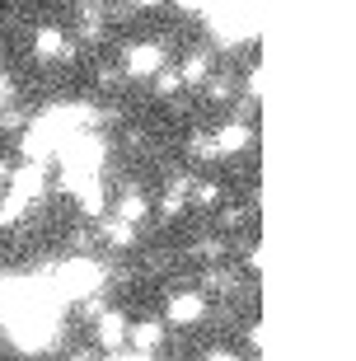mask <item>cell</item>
<instances>
[{"instance_id":"1","label":"cell","mask_w":356,"mask_h":361,"mask_svg":"<svg viewBox=\"0 0 356 361\" xmlns=\"http://www.w3.org/2000/svg\"><path fill=\"white\" fill-rule=\"evenodd\" d=\"M0 329L24 352L52 348L61 338V291H56V281L5 277L0 281Z\"/></svg>"},{"instance_id":"2","label":"cell","mask_w":356,"mask_h":361,"mask_svg":"<svg viewBox=\"0 0 356 361\" xmlns=\"http://www.w3.org/2000/svg\"><path fill=\"white\" fill-rule=\"evenodd\" d=\"M207 19H211V33L221 42H249L258 33V0H211L207 5Z\"/></svg>"},{"instance_id":"3","label":"cell","mask_w":356,"mask_h":361,"mask_svg":"<svg viewBox=\"0 0 356 361\" xmlns=\"http://www.w3.org/2000/svg\"><path fill=\"white\" fill-rule=\"evenodd\" d=\"M56 291H61V300H90L99 286H104V268L94 263V258H70V263H61L56 268Z\"/></svg>"},{"instance_id":"4","label":"cell","mask_w":356,"mask_h":361,"mask_svg":"<svg viewBox=\"0 0 356 361\" xmlns=\"http://www.w3.org/2000/svg\"><path fill=\"white\" fill-rule=\"evenodd\" d=\"M164 71V47L159 42H136L132 52H127V75L132 80H150Z\"/></svg>"},{"instance_id":"5","label":"cell","mask_w":356,"mask_h":361,"mask_svg":"<svg viewBox=\"0 0 356 361\" xmlns=\"http://www.w3.org/2000/svg\"><path fill=\"white\" fill-rule=\"evenodd\" d=\"M202 310H207L202 291H178V295L169 300V319H173V324H197Z\"/></svg>"},{"instance_id":"6","label":"cell","mask_w":356,"mask_h":361,"mask_svg":"<svg viewBox=\"0 0 356 361\" xmlns=\"http://www.w3.org/2000/svg\"><path fill=\"white\" fill-rule=\"evenodd\" d=\"M253 141V132L244 127V122H230V127H221V132L211 136V146H216V155H239V150Z\"/></svg>"},{"instance_id":"7","label":"cell","mask_w":356,"mask_h":361,"mask_svg":"<svg viewBox=\"0 0 356 361\" xmlns=\"http://www.w3.org/2000/svg\"><path fill=\"white\" fill-rule=\"evenodd\" d=\"M127 329H132V324H127V314L108 310L104 319H99V343H104L108 352H113V348H122V343H127Z\"/></svg>"},{"instance_id":"8","label":"cell","mask_w":356,"mask_h":361,"mask_svg":"<svg viewBox=\"0 0 356 361\" xmlns=\"http://www.w3.org/2000/svg\"><path fill=\"white\" fill-rule=\"evenodd\" d=\"M159 338H164V324H155V319H141V324H132V329H127V343H132V352L159 348Z\"/></svg>"},{"instance_id":"9","label":"cell","mask_w":356,"mask_h":361,"mask_svg":"<svg viewBox=\"0 0 356 361\" xmlns=\"http://www.w3.org/2000/svg\"><path fill=\"white\" fill-rule=\"evenodd\" d=\"M33 52L38 56H61L66 52V33H61V28H38V33H33Z\"/></svg>"},{"instance_id":"10","label":"cell","mask_w":356,"mask_h":361,"mask_svg":"<svg viewBox=\"0 0 356 361\" xmlns=\"http://www.w3.org/2000/svg\"><path fill=\"white\" fill-rule=\"evenodd\" d=\"M178 75H183V85H202L207 75H211V56H188Z\"/></svg>"},{"instance_id":"11","label":"cell","mask_w":356,"mask_h":361,"mask_svg":"<svg viewBox=\"0 0 356 361\" xmlns=\"http://www.w3.org/2000/svg\"><path fill=\"white\" fill-rule=\"evenodd\" d=\"M145 212H150V207H145L141 192H122V202H118V216H122V221H132V226H136Z\"/></svg>"},{"instance_id":"12","label":"cell","mask_w":356,"mask_h":361,"mask_svg":"<svg viewBox=\"0 0 356 361\" xmlns=\"http://www.w3.org/2000/svg\"><path fill=\"white\" fill-rule=\"evenodd\" d=\"M178 5H183V10H207L211 0H178Z\"/></svg>"},{"instance_id":"13","label":"cell","mask_w":356,"mask_h":361,"mask_svg":"<svg viewBox=\"0 0 356 361\" xmlns=\"http://www.w3.org/2000/svg\"><path fill=\"white\" fill-rule=\"evenodd\" d=\"M5 183H10V169H5V164H0V192H5Z\"/></svg>"},{"instance_id":"14","label":"cell","mask_w":356,"mask_h":361,"mask_svg":"<svg viewBox=\"0 0 356 361\" xmlns=\"http://www.w3.org/2000/svg\"><path fill=\"white\" fill-rule=\"evenodd\" d=\"M136 5H150V10H155V5H164V0H136Z\"/></svg>"}]
</instances>
